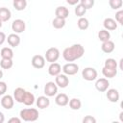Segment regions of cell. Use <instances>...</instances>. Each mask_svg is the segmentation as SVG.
I'll return each instance as SVG.
<instances>
[{"instance_id":"obj_1","label":"cell","mask_w":123,"mask_h":123,"mask_svg":"<svg viewBox=\"0 0 123 123\" xmlns=\"http://www.w3.org/2000/svg\"><path fill=\"white\" fill-rule=\"evenodd\" d=\"M85 49L81 44H73L65 48L62 52V57L66 62H74L83 57Z\"/></svg>"},{"instance_id":"obj_2","label":"cell","mask_w":123,"mask_h":123,"mask_svg":"<svg viewBox=\"0 0 123 123\" xmlns=\"http://www.w3.org/2000/svg\"><path fill=\"white\" fill-rule=\"evenodd\" d=\"M20 118L23 121H27V122H33L38 119V111L37 109L34 108H27V109H23L20 111Z\"/></svg>"},{"instance_id":"obj_3","label":"cell","mask_w":123,"mask_h":123,"mask_svg":"<svg viewBox=\"0 0 123 123\" xmlns=\"http://www.w3.org/2000/svg\"><path fill=\"white\" fill-rule=\"evenodd\" d=\"M60 58V51L58 48L56 47H51L49 48L46 53H45V60L47 62H55L58 61V59Z\"/></svg>"},{"instance_id":"obj_4","label":"cell","mask_w":123,"mask_h":123,"mask_svg":"<svg viewBox=\"0 0 123 123\" xmlns=\"http://www.w3.org/2000/svg\"><path fill=\"white\" fill-rule=\"evenodd\" d=\"M82 77L88 82L94 81L97 78V71L93 67H86L82 71Z\"/></svg>"},{"instance_id":"obj_5","label":"cell","mask_w":123,"mask_h":123,"mask_svg":"<svg viewBox=\"0 0 123 123\" xmlns=\"http://www.w3.org/2000/svg\"><path fill=\"white\" fill-rule=\"evenodd\" d=\"M44 93L47 97H53L58 93V86L54 82H48L44 86Z\"/></svg>"},{"instance_id":"obj_6","label":"cell","mask_w":123,"mask_h":123,"mask_svg":"<svg viewBox=\"0 0 123 123\" xmlns=\"http://www.w3.org/2000/svg\"><path fill=\"white\" fill-rule=\"evenodd\" d=\"M62 71L65 75H68V76L75 75L79 71V66H78V64H76L74 62H68L62 66Z\"/></svg>"},{"instance_id":"obj_7","label":"cell","mask_w":123,"mask_h":123,"mask_svg":"<svg viewBox=\"0 0 123 123\" xmlns=\"http://www.w3.org/2000/svg\"><path fill=\"white\" fill-rule=\"evenodd\" d=\"M26 24L22 19H15L12 24V29L15 34H20L25 31Z\"/></svg>"},{"instance_id":"obj_8","label":"cell","mask_w":123,"mask_h":123,"mask_svg":"<svg viewBox=\"0 0 123 123\" xmlns=\"http://www.w3.org/2000/svg\"><path fill=\"white\" fill-rule=\"evenodd\" d=\"M32 65L37 68V69H40L42 67H44L45 65V58L41 55H35L32 58Z\"/></svg>"},{"instance_id":"obj_9","label":"cell","mask_w":123,"mask_h":123,"mask_svg":"<svg viewBox=\"0 0 123 123\" xmlns=\"http://www.w3.org/2000/svg\"><path fill=\"white\" fill-rule=\"evenodd\" d=\"M56 85L61 88H65L69 85V79L65 74H59L56 76Z\"/></svg>"},{"instance_id":"obj_10","label":"cell","mask_w":123,"mask_h":123,"mask_svg":"<svg viewBox=\"0 0 123 123\" xmlns=\"http://www.w3.org/2000/svg\"><path fill=\"white\" fill-rule=\"evenodd\" d=\"M109 86H110V82L108 81L107 78H100L95 83V87L100 92L106 91L109 88Z\"/></svg>"},{"instance_id":"obj_11","label":"cell","mask_w":123,"mask_h":123,"mask_svg":"<svg viewBox=\"0 0 123 123\" xmlns=\"http://www.w3.org/2000/svg\"><path fill=\"white\" fill-rule=\"evenodd\" d=\"M14 105V99L12 96L7 94L4 95L1 99V106L6 110H11Z\"/></svg>"},{"instance_id":"obj_12","label":"cell","mask_w":123,"mask_h":123,"mask_svg":"<svg viewBox=\"0 0 123 123\" xmlns=\"http://www.w3.org/2000/svg\"><path fill=\"white\" fill-rule=\"evenodd\" d=\"M106 91H107L106 96H107V98H108V100L110 102L116 103L119 100L120 95H119V92H118L117 89H115V88H110V89H107Z\"/></svg>"},{"instance_id":"obj_13","label":"cell","mask_w":123,"mask_h":123,"mask_svg":"<svg viewBox=\"0 0 123 123\" xmlns=\"http://www.w3.org/2000/svg\"><path fill=\"white\" fill-rule=\"evenodd\" d=\"M55 102L58 106L61 107H64L68 104L69 102V98L65 93H59L57 94V96L55 97Z\"/></svg>"},{"instance_id":"obj_14","label":"cell","mask_w":123,"mask_h":123,"mask_svg":"<svg viewBox=\"0 0 123 123\" xmlns=\"http://www.w3.org/2000/svg\"><path fill=\"white\" fill-rule=\"evenodd\" d=\"M7 40H8V43L10 46L12 47H16L20 44V37L17 35V34H10L7 37Z\"/></svg>"},{"instance_id":"obj_15","label":"cell","mask_w":123,"mask_h":123,"mask_svg":"<svg viewBox=\"0 0 123 123\" xmlns=\"http://www.w3.org/2000/svg\"><path fill=\"white\" fill-rule=\"evenodd\" d=\"M61 71H62V66L58 62H51V64L48 67V73H49V75L54 76V77H56L57 75H59L61 73Z\"/></svg>"},{"instance_id":"obj_16","label":"cell","mask_w":123,"mask_h":123,"mask_svg":"<svg viewBox=\"0 0 123 123\" xmlns=\"http://www.w3.org/2000/svg\"><path fill=\"white\" fill-rule=\"evenodd\" d=\"M55 14H56V17H59V18H62V19H65L68 17L69 15V11L67 8L63 7V6H60L56 9L55 11Z\"/></svg>"},{"instance_id":"obj_17","label":"cell","mask_w":123,"mask_h":123,"mask_svg":"<svg viewBox=\"0 0 123 123\" xmlns=\"http://www.w3.org/2000/svg\"><path fill=\"white\" fill-rule=\"evenodd\" d=\"M115 48V45H114V42L111 41V39L107 40V41H104L102 42V45H101V49L104 53H107V54H110L111 53Z\"/></svg>"},{"instance_id":"obj_18","label":"cell","mask_w":123,"mask_h":123,"mask_svg":"<svg viewBox=\"0 0 123 123\" xmlns=\"http://www.w3.org/2000/svg\"><path fill=\"white\" fill-rule=\"evenodd\" d=\"M103 26L108 31H113V30H115L117 28V23H116V21L114 19H112L111 17H108V18H106L104 20Z\"/></svg>"},{"instance_id":"obj_19","label":"cell","mask_w":123,"mask_h":123,"mask_svg":"<svg viewBox=\"0 0 123 123\" xmlns=\"http://www.w3.org/2000/svg\"><path fill=\"white\" fill-rule=\"evenodd\" d=\"M50 105V100L47 96H39L37 99V106L38 109H46Z\"/></svg>"},{"instance_id":"obj_20","label":"cell","mask_w":123,"mask_h":123,"mask_svg":"<svg viewBox=\"0 0 123 123\" xmlns=\"http://www.w3.org/2000/svg\"><path fill=\"white\" fill-rule=\"evenodd\" d=\"M25 92H26V90L24 88H22V87L15 88L14 91H13V99L18 103H22L24 95H25Z\"/></svg>"},{"instance_id":"obj_21","label":"cell","mask_w":123,"mask_h":123,"mask_svg":"<svg viewBox=\"0 0 123 123\" xmlns=\"http://www.w3.org/2000/svg\"><path fill=\"white\" fill-rule=\"evenodd\" d=\"M12 16V12L8 8H0V20L2 22H6L10 20Z\"/></svg>"},{"instance_id":"obj_22","label":"cell","mask_w":123,"mask_h":123,"mask_svg":"<svg viewBox=\"0 0 123 123\" xmlns=\"http://www.w3.org/2000/svg\"><path fill=\"white\" fill-rule=\"evenodd\" d=\"M35 100H36V99H35L34 94H33L32 92L26 90L22 104H24V105H26V106H31V105H33V104L35 103Z\"/></svg>"},{"instance_id":"obj_23","label":"cell","mask_w":123,"mask_h":123,"mask_svg":"<svg viewBox=\"0 0 123 123\" xmlns=\"http://www.w3.org/2000/svg\"><path fill=\"white\" fill-rule=\"evenodd\" d=\"M0 55H1L2 59H12L13 58V51L10 47H4V48H2Z\"/></svg>"},{"instance_id":"obj_24","label":"cell","mask_w":123,"mask_h":123,"mask_svg":"<svg viewBox=\"0 0 123 123\" xmlns=\"http://www.w3.org/2000/svg\"><path fill=\"white\" fill-rule=\"evenodd\" d=\"M68 104H69L70 109H71V110H74V111L80 110V108L82 107V102H81V100L78 99V98H72L71 100H69Z\"/></svg>"},{"instance_id":"obj_25","label":"cell","mask_w":123,"mask_h":123,"mask_svg":"<svg viewBox=\"0 0 123 123\" xmlns=\"http://www.w3.org/2000/svg\"><path fill=\"white\" fill-rule=\"evenodd\" d=\"M102 73L106 78H113L117 74V69H110L104 66L102 68Z\"/></svg>"},{"instance_id":"obj_26","label":"cell","mask_w":123,"mask_h":123,"mask_svg":"<svg viewBox=\"0 0 123 123\" xmlns=\"http://www.w3.org/2000/svg\"><path fill=\"white\" fill-rule=\"evenodd\" d=\"M27 7L26 0H13V8L16 11H23Z\"/></svg>"},{"instance_id":"obj_27","label":"cell","mask_w":123,"mask_h":123,"mask_svg":"<svg viewBox=\"0 0 123 123\" xmlns=\"http://www.w3.org/2000/svg\"><path fill=\"white\" fill-rule=\"evenodd\" d=\"M98 38H99L102 42L107 41V40H109V39L111 38V34H110V32H109L108 30H106V29L100 30L99 33H98Z\"/></svg>"},{"instance_id":"obj_28","label":"cell","mask_w":123,"mask_h":123,"mask_svg":"<svg viewBox=\"0 0 123 123\" xmlns=\"http://www.w3.org/2000/svg\"><path fill=\"white\" fill-rule=\"evenodd\" d=\"M77 25L80 30H86L89 26V22L86 17H80L77 21Z\"/></svg>"},{"instance_id":"obj_29","label":"cell","mask_w":123,"mask_h":123,"mask_svg":"<svg viewBox=\"0 0 123 123\" xmlns=\"http://www.w3.org/2000/svg\"><path fill=\"white\" fill-rule=\"evenodd\" d=\"M52 25H53V27L56 28V29H62V28H63V27L65 26V19L56 17V18L53 19Z\"/></svg>"},{"instance_id":"obj_30","label":"cell","mask_w":123,"mask_h":123,"mask_svg":"<svg viewBox=\"0 0 123 123\" xmlns=\"http://www.w3.org/2000/svg\"><path fill=\"white\" fill-rule=\"evenodd\" d=\"M13 65L12 59H2L0 62V66L3 69H10Z\"/></svg>"},{"instance_id":"obj_31","label":"cell","mask_w":123,"mask_h":123,"mask_svg":"<svg viewBox=\"0 0 123 123\" xmlns=\"http://www.w3.org/2000/svg\"><path fill=\"white\" fill-rule=\"evenodd\" d=\"M105 67L107 68H110V69H117V62L114 60V59H107L105 61V64H104Z\"/></svg>"},{"instance_id":"obj_32","label":"cell","mask_w":123,"mask_h":123,"mask_svg":"<svg viewBox=\"0 0 123 123\" xmlns=\"http://www.w3.org/2000/svg\"><path fill=\"white\" fill-rule=\"evenodd\" d=\"M109 5L112 10H120L122 8V0H109Z\"/></svg>"},{"instance_id":"obj_33","label":"cell","mask_w":123,"mask_h":123,"mask_svg":"<svg viewBox=\"0 0 123 123\" xmlns=\"http://www.w3.org/2000/svg\"><path fill=\"white\" fill-rule=\"evenodd\" d=\"M86 12V9L83 5L78 4V5L76 6V8H75V14H76L77 16H79V17H83V16L85 15Z\"/></svg>"},{"instance_id":"obj_34","label":"cell","mask_w":123,"mask_h":123,"mask_svg":"<svg viewBox=\"0 0 123 123\" xmlns=\"http://www.w3.org/2000/svg\"><path fill=\"white\" fill-rule=\"evenodd\" d=\"M94 3H95L94 0H80V4L83 5L86 10L91 9L94 6Z\"/></svg>"},{"instance_id":"obj_35","label":"cell","mask_w":123,"mask_h":123,"mask_svg":"<svg viewBox=\"0 0 123 123\" xmlns=\"http://www.w3.org/2000/svg\"><path fill=\"white\" fill-rule=\"evenodd\" d=\"M115 21L118 22L119 24L123 25V11L122 10H119L115 13Z\"/></svg>"},{"instance_id":"obj_36","label":"cell","mask_w":123,"mask_h":123,"mask_svg":"<svg viewBox=\"0 0 123 123\" xmlns=\"http://www.w3.org/2000/svg\"><path fill=\"white\" fill-rule=\"evenodd\" d=\"M96 119L91 115H86L83 118V123H95Z\"/></svg>"},{"instance_id":"obj_37","label":"cell","mask_w":123,"mask_h":123,"mask_svg":"<svg viewBox=\"0 0 123 123\" xmlns=\"http://www.w3.org/2000/svg\"><path fill=\"white\" fill-rule=\"evenodd\" d=\"M8 89V86H7V84L5 82H1L0 81V95H4L6 93Z\"/></svg>"},{"instance_id":"obj_38","label":"cell","mask_w":123,"mask_h":123,"mask_svg":"<svg viewBox=\"0 0 123 123\" xmlns=\"http://www.w3.org/2000/svg\"><path fill=\"white\" fill-rule=\"evenodd\" d=\"M21 122V118L18 117H12L9 119V123H20Z\"/></svg>"},{"instance_id":"obj_39","label":"cell","mask_w":123,"mask_h":123,"mask_svg":"<svg viewBox=\"0 0 123 123\" xmlns=\"http://www.w3.org/2000/svg\"><path fill=\"white\" fill-rule=\"evenodd\" d=\"M6 35H5V33H3V32H0V45H2L3 43H4V41L6 40Z\"/></svg>"},{"instance_id":"obj_40","label":"cell","mask_w":123,"mask_h":123,"mask_svg":"<svg viewBox=\"0 0 123 123\" xmlns=\"http://www.w3.org/2000/svg\"><path fill=\"white\" fill-rule=\"evenodd\" d=\"M66 2H67V4H69L71 6H74V5H77L80 2V0H66Z\"/></svg>"},{"instance_id":"obj_41","label":"cell","mask_w":123,"mask_h":123,"mask_svg":"<svg viewBox=\"0 0 123 123\" xmlns=\"http://www.w3.org/2000/svg\"><path fill=\"white\" fill-rule=\"evenodd\" d=\"M5 121V116L2 111H0V123H3Z\"/></svg>"},{"instance_id":"obj_42","label":"cell","mask_w":123,"mask_h":123,"mask_svg":"<svg viewBox=\"0 0 123 123\" xmlns=\"http://www.w3.org/2000/svg\"><path fill=\"white\" fill-rule=\"evenodd\" d=\"M122 114H123V111H121V112H120V114H119V117H120V121H121V122H123V117H122Z\"/></svg>"},{"instance_id":"obj_43","label":"cell","mask_w":123,"mask_h":123,"mask_svg":"<svg viewBox=\"0 0 123 123\" xmlns=\"http://www.w3.org/2000/svg\"><path fill=\"white\" fill-rule=\"evenodd\" d=\"M122 62H123V59L120 60V69H121V70H123V67H122Z\"/></svg>"},{"instance_id":"obj_44","label":"cell","mask_w":123,"mask_h":123,"mask_svg":"<svg viewBox=\"0 0 123 123\" xmlns=\"http://www.w3.org/2000/svg\"><path fill=\"white\" fill-rule=\"evenodd\" d=\"M2 77H3V71H2L1 69H0V79H1Z\"/></svg>"},{"instance_id":"obj_45","label":"cell","mask_w":123,"mask_h":123,"mask_svg":"<svg viewBox=\"0 0 123 123\" xmlns=\"http://www.w3.org/2000/svg\"><path fill=\"white\" fill-rule=\"evenodd\" d=\"M2 25H3V22H2V21H1V20H0V28H1V27H2Z\"/></svg>"}]
</instances>
